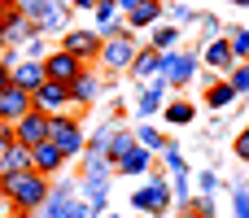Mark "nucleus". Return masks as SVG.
Wrapping results in <instances>:
<instances>
[{
  "mask_svg": "<svg viewBox=\"0 0 249 218\" xmlns=\"http://www.w3.org/2000/svg\"><path fill=\"white\" fill-rule=\"evenodd\" d=\"M13 218H31V214H22V210H13Z\"/></svg>",
  "mask_w": 249,
  "mask_h": 218,
  "instance_id": "40",
  "label": "nucleus"
},
{
  "mask_svg": "<svg viewBox=\"0 0 249 218\" xmlns=\"http://www.w3.org/2000/svg\"><path fill=\"white\" fill-rule=\"evenodd\" d=\"M201 61H206L210 70H232V66H236V57H232V44H228V39H210Z\"/></svg>",
  "mask_w": 249,
  "mask_h": 218,
  "instance_id": "16",
  "label": "nucleus"
},
{
  "mask_svg": "<svg viewBox=\"0 0 249 218\" xmlns=\"http://www.w3.org/2000/svg\"><path fill=\"white\" fill-rule=\"evenodd\" d=\"M232 4H241V9H249V0H232Z\"/></svg>",
  "mask_w": 249,
  "mask_h": 218,
  "instance_id": "39",
  "label": "nucleus"
},
{
  "mask_svg": "<svg viewBox=\"0 0 249 218\" xmlns=\"http://www.w3.org/2000/svg\"><path fill=\"white\" fill-rule=\"evenodd\" d=\"M96 92H101V83H96L88 70H83V74L70 83V96H74V101H96Z\"/></svg>",
  "mask_w": 249,
  "mask_h": 218,
  "instance_id": "23",
  "label": "nucleus"
},
{
  "mask_svg": "<svg viewBox=\"0 0 249 218\" xmlns=\"http://www.w3.org/2000/svg\"><path fill=\"white\" fill-rule=\"evenodd\" d=\"M26 52H31V61H44V35H31L26 39Z\"/></svg>",
  "mask_w": 249,
  "mask_h": 218,
  "instance_id": "31",
  "label": "nucleus"
},
{
  "mask_svg": "<svg viewBox=\"0 0 249 218\" xmlns=\"http://www.w3.org/2000/svg\"><path fill=\"white\" fill-rule=\"evenodd\" d=\"M228 44H232V57H236V61H245V57H249V31H245V26H236V31L228 35Z\"/></svg>",
  "mask_w": 249,
  "mask_h": 218,
  "instance_id": "26",
  "label": "nucleus"
},
{
  "mask_svg": "<svg viewBox=\"0 0 249 218\" xmlns=\"http://www.w3.org/2000/svg\"><path fill=\"white\" fill-rule=\"evenodd\" d=\"M131 57H136L131 31H123V35H109V39H101V61H105L109 70H127V66H131Z\"/></svg>",
  "mask_w": 249,
  "mask_h": 218,
  "instance_id": "7",
  "label": "nucleus"
},
{
  "mask_svg": "<svg viewBox=\"0 0 249 218\" xmlns=\"http://www.w3.org/2000/svg\"><path fill=\"white\" fill-rule=\"evenodd\" d=\"M131 205H136L140 214H153V218H158L166 205H171V188H166V179H149V184L131 197Z\"/></svg>",
  "mask_w": 249,
  "mask_h": 218,
  "instance_id": "9",
  "label": "nucleus"
},
{
  "mask_svg": "<svg viewBox=\"0 0 249 218\" xmlns=\"http://www.w3.org/2000/svg\"><path fill=\"white\" fill-rule=\"evenodd\" d=\"M31 101H35V109H39V114H48V118H53V114H66L74 96H70V83H53V79H44V83L31 92Z\"/></svg>",
  "mask_w": 249,
  "mask_h": 218,
  "instance_id": "3",
  "label": "nucleus"
},
{
  "mask_svg": "<svg viewBox=\"0 0 249 218\" xmlns=\"http://www.w3.org/2000/svg\"><path fill=\"white\" fill-rule=\"evenodd\" d=\"M18 9H22V13L31 17V22H39V13L48 9V0H18Z\"/></svg>",
  "mask_w": 249,
  "mask_h": 218,
  "instance_id": "29",
  "label": "nucleus"
},
{
  "mask_svg": "<svg viewBox=\"0 0 249 218\" xmlns=\"http://www.w3.org/2000/svg\"><path fill=\"white\" fill-rule=\"evenodd\" d=\"M232 101H236V87L232 83H210V92H206V105L210 109H228Z\"/></svg>",
  "mask_w": 249,
  "mask_h": 218,
  "instance_id": "21",
  "label": "nucleus"
},
{
  "mask_svg": "<svg viewBox=\"0 0 249 218\" xmlns=\"http://www.w3.org/2000/svg\"><path fill=\"white\" fill-rule=\"evenodd\" d=\"M4 87H9V61L0 57V92H4Z\"/></svg>",
  "mask_w": 249,
  "mask_h": 218,
  "instance_id": "36",
  "label": "nucleus"
},
{
  "mask_svg": "<svg viewBox=\"0 0 249 218\" xmlns=\"http://www.w3.org/2000/svg\"><path fill=\"white\" fill-rule=\"evenodd\" d=\"M0 35H4V48H18V44H26L31 35H39V31H35V22L13 4V9H4V17H0Z\"/></svg>",
  "mask_w": 249,
  "mask_h": 218,
  "instance_id": "6",
  "label": "nucleus"
},
{
  "mask_svg": "<svg viewBox=\"0 0 249 218\" xmlns=\"http://www.w3.org/2000/svg\"><path fill=\"white\" fill-rule=\"evenodd\" d=\"M48 140L61 149V157H79L88 149V140H83V131H79V122L70 114H53L48 118Z\"/></svg>",
  "mask_w": 249,
  "mask_h": 218,
  "instance_id": "2",
  "label": "nucleus"
},
{
  "mask_svg": "<svg viewBox=\"0 0 249 218\" xmlns=\"http://www.w3.org/2000/svg\"><path fill=\"white\" fill-rule=\"evenodd\" d=\"M39 218H88V205H79V201L61 188V192H48V201H44Z\"/></svg>",
  "mask_w": 249,
  "mask_h": 218,
  "instance_id": "12",
  "label": "nucleus"
},
{
  "mask_svg": "<svg viewBox=\"0 0 249 218\" xmlns=\"http://www.w3.org/2000/svg\"><path fill=\"white\" fill-rule=\"evenodd\" d=\"M96 218H118V214H96Z\"/></svg>",
  "mask_w": 249,
  "mask_h": 218,
  "instance_id": "42",
  "label": "nucleus"
},
{
  "mask_svg": "<svg viewBox=\"0 0 249 218\" xmlns=\"http://www.w3.org/2000/svg\"><path fill=\"white\" fill-rule=\"evenodd\" d=\"M83 70H88V66H83L74 52H66V48H53V52H44V74H48L53 83H74Z\"/></svg>",
  "mask_w": 249,
  "mask_h": 218,
  "instance_id": "5",
  "label": "nucleus"
},
{
  "mask_svg": "<svg viewBox=\"0 0 249 218\" xmlns=\"http://www.w3.org/2000/svg\"><path fill=\"white\" fill-rule=\"evenodd\" d=\"M0 52H4V35H0Z\"/></svg>",
  "mask_w": 249,
  "mask_h": 218,
  "instance_id": "44",
  "label": "nucleus"
},
{
  "mask_svg": "<svg viewBox=\"0 0 249 218\" xmlns=\"http://www.w3.org/2000/svg\"><path fill=\"white\" fill-rule=\"evenodd\" d=\"M26 109H35L31 92H26V87H18V83H9V87L0 92V122H9V127H13Z\"/></svg>",
  "mask_w": 249,
  "mask_h": 218,
  "instance_id": "11",
  "label": "nucleus"
},
{
  "mask_svg": "<svg viewBox=\"0 0 249 218\" xmlns=\"http://www.w3.org/2000/svg\"><path fill=\"white\" fill-rule=\"evenodd\" d=\"M232 201H236V218H249V192H245V188H236Z\"/></svg>",
  "mask_w": 249,
  "mask_h": 218,
  "instance_id": "32",
  "label": "nucleus"
},
{
  "mask_svg": "<svg viewBox=\"0 0 249 218\" xmlns=\"http://www.w3.org/2000/svg\"><path fill=\"white\" fill-rule=\"evenodd\" d=\"M158 61H162V52H158V48H144V52H136V57H131V66H127V70L144 83V79H153V74H158Z\"/></svg>",
  "mask_w": 249,
  "mask_h": 218,
  "instance_id": "18",
  "label": "nucleus"
},
{
  "mask_svg": "<svg viewBox=\"0 0 249 218\" xmlns=\"http://www.w3.org/2000/svg\"><path fill=\"white\" fill-rule=\"evenodd\" d=\"M158 74H162L166 83H175V87H179V83H188V79L197 74V61H193L188 52H175V48H171V52H162V61H158Z\"/></svg>",
  "mask_w": 249,
  "mask_h": 218,
  "instance_id": "10",
  "label": "nucleus"
},
{
  "mask_svg": "<svg viewBox=\"0 0 249 218\" xmlns=\"http://www.w3.org/2000/svg\"><path fill=\"white\" fill-rule=\"evenodd\" d=\"M0 201H4V192H0Z\"/></svg>",
  "mask_w": 249,
  "mask_h": 218,
  "instance_id": "45",
  "label": "nucleus"
},
{
  "mask_svg": "<svg viewBox=\"0 0 249 218\" xmlns=\"http://www.w3.org/2000/svg\"><path fill=\"white\" fill-rule=\"evenodd\" d=\"M162 83H166V79H162V74H153V83L140 92V101H136L140 118H144V114H158V109H162Z\"/></svg>",
  "mask_w": 249,
  "mask_h": 218,
  "instance_id": "19",
  "label": "nucleus"
},
{
  "mask_svg": "<svg viewBox=\"0 0 249 218\" xmlns=\"http://www.w3.org/2000/svg\"><path fill=\"white\" fill-rule=\"evenodd\" d=\"M0 4H4V9H9V4H18V0H0Z\"/></svg>",
  "mask_w": 249,
  "mask_h": 218,
  "instance_id": "41",
  "label": "nucleus"
},
{
  "mask_svg": "<svg viewBox=\"0 0 249 218\" xmlns=\"http://www.w3.org/2000/svg\"><path fill=\"white\" fill-rule=\"evenodd\" d=\"M162 157H166V166H171V170H188V166H184V157H179V149H175V144H166V149H162Z\"/></svg>",
  "mask_w": 249,
  "mask_h": 218,
  "instance_id": "30",
  "label": "nucleus"
},
{
  "mask_svg": "<svg viewBox=\"0 0 249 218\" xmlns=\"http://www.w3.org/2000/svg\"><path fill=\"white\" fill-rule=\"evenodd\" d=\"M114 166H118V175H144V170H149V166H153V153H149V149H140V144H136V149H131V153H127V157H118V162H114Z\"/></svg>",
  "mask_w": 249,
  "mask_h": 218,
  "instance_id": "17",
  "label": "nucleus"
},
{
  "mask_svg": "<svg viewBox=\"0 0 249 218\" xmlns=\"http://www.w3.org/2000/svg\"><path fill=\"white\" fill-rule=\"evenodd\" d=\"M236 157H245V162H249V127L236 135Z\"/></svg>",
  "mask_w": 249,
  "mask_h": 218,
  "instance_id": "35",
  "label": "nucleus"
},
{
  "mask_svg": "<svg viewBox=\"0 0 249 218\" xmlns=\"http://www.w3.org/2000/svg\"><path fill=\"white\" fill-rule=\"evenodd\" d=\"M118 13H123V9H118L114 0H96V4H92V17H96V31H109V26L118 22Z\"/></svg>",
  "mask_w": 249,
  "mask_h": 218,
  "instance_id": "22",
  "label": "nucleus"
},
{
  "mask_svg": "<svg viewBox=\"0 0 249 218\" xmlns=\"http://www.w3.org/2000/svg\"><path fill=\"white\" fill-rule=\"evenodd\" d=\"M114 4H118V9L127 13V9H131V4H140V0H114Z\"/></svg>",
  "mask_w": 249,
  "mask_h": 218,
  "instance_id": "38",
  "label": "nucleus"
},
{
  "mask_svg": "<svg viewBox=\"0 0 249 218\" xmlns=\"http://www.w3.org/2000/svg\"><path fill=\"white\" fill-rule=\"evenodd\" d=\"M9 9H13V4H9ZM0 17H4V4H0Z\"/></svg>",
  "mask_w": 249,
  "mask_h": 218,
  "instance_id": "43",
  "label": "nucleus"
},
{
  "mask_svg": "<svg viewBox=\"0 0 249 218\" xmlns=\"http://www.w3.org/2000/svg\"><path fill=\"white\" fill-rule=\"evenodd\" d=\"M228 74H232V79H228V83H232V87H236V96H241V92H249V66H245V61H236V66H232V70H228Z\"/></svg>",
  "mask_w": 249,
  "mask_h": 218,
  "instance_id": "27",
  "label": "nucleus"
},
{
  "mask_svg": "<svg viewBox=\"0 0 249 218\" xmlns=\"http://www.w3.org/2000/svg\"><path fill=\"white\" fill-rule=\"evenodd\" d=\"M175 44H179V26H158L153 31V48L158 52H171Z\"/></svg>",
  "mask_w": 249,
  "mask_h": 218,
  "instance_id": "25",
  "label": "nucleus"
},
{
  "mask_svg": "<svg viewBox=\"0 0 249 218\" xmlns=\"http://www.w3.org/2000/svg\"><path fill=\"white\" fill-rule=\"evenodd\" d=\"M175 188H179V205L188 201V170H175Z\"/></svg>",
  "mask_w": 249,
  "mask_h": 218,
  "instance_id": "33",
  "label": "nucleus"
},
{
  "mask_svg": "<svg viewBox=\"0 0 249 218\" xmlns=\"http://www.w3.org/2000/svg\"><path fill=\"white\" fill-rule=\"evenodd\" d=\"M166 122H175V127H184V122H193V105H166Z\"/></svg>",
  "mask_w": 249,
  "mask_h": 218,
  "instance_id": "28",
  "label": "nucleus"
},
{
  "mask_svg": "<svg viewBox=\"0 0 249 218\" xmlns=\"http://www.w3.org/2000/svg\"><path fill=\"white\" fill-rule=\"evenodd\" d=\"M149 218H153V214H149Z\"/></svg>",
  "mask_w": 249,
  "mask_h": 218,
  "instance_id": "46",
  "label": "nucleus"
},
{
  "mask_svg": "<svg viewBox=\"0 0 249 218\" xmlns=\"http://www.w3.org/2000/svg\"><path fill=\"white\" fill-rule=\"evenodd\" d=\"M0 192H4V201L13 210L39 214V205L48 201V175H39V170H9V175H0Z\"/></svg>",
  "mask_w": 249,
  "mask_h": 218,
  "instance_id": "1",
  "label": "nucleus"
},
{
  "mask_svg": "<svg viewBox=\"0 0 249 218\" xmlns=\"http://www.w3.org/2000/svg\"><path fill=\"white\" fill-rule=\"evenodd\" d=\"M9 144H13V127H9V122H0V157L9 153Z\"/></svg>",
  "mask_w": 249,
  "mask_h": 218,
  "instance_id": "34",
  "label": "nucleus"
},
{
  "mask_svg": "<svg viewBox=\"0 0 249 218\" xmlns=\"http://www.w3.org/2000/svg\"><path fill=\"white\" fill-rule=\"evenodd\" d=\"M61 149L53 144V140H39V144H31V170H39V175H57L61 170Z\"/></svg>",
  "mask_w": 249,
  "mask_h": 218,
  "instance_id": "14",
  "label": "nucleus"
},
{
  "mask_svg": "<svg viewBox=\"0 0 249 218\" xmlns=\"http://www.w3.org/2000/svg\"><path fill=\"white\" fill-rule=\"evenodd\" d=\"M61 48H66V52H74V57L88 66V61H96V57H101V31L66 26V31H61Z\"/></svg>",
  "mask_w": 249,
  "mask_h": 218,
  "instance_id": "4",
  "label": "nucleus"
},
{
  "mask_svg": "<svg viewBox=\"0 0 249 218\" xmlns=\"http://www.w3.org/2000/svg\"><path fill=\"white\" fill-rule=\"evenodd\" d=\"M136 144H140V149H149V153H162V149H166V135H162V131H153V127H140V131H136Z\"/></svg>",
  "mask_w": 249,
  "mask_h": 218,
  "instance_id": "24",
  "label": "nucleus"
},
{
  "mask_svg": "<svg viewBox=\"0 0 249 218\" xmlns=\"http://www.w3.org/2000/svg\"><path fill=\"white\" fill-rule=\"evenodd\" d=\"M39 140H48V114H39V109H26L18 122H13V144H39Z\"/></svg>",
  "mask_w": 249,
  "mask_h": 218,
  "instance_id": "8",
  "label": "nucleus"
},
{
  "mask_svg": "<svg viewBox=\"0 0 249 218\" xmlns=\"http://www.w3.org/2000/svg\"><path fill=\"white\" fill-rule=\"evenodd\" d=\"M131 149H136V135H131V131H109V140H105V157H109V162L127 157Z\"/></svg>",
  "mask_w": 249,
  "mask_h": 218,
  "instance_id": "20",
  "label": "nucleus"
},
{
  "mask_svg": "<svg viewBox=\"0 0 249 218\" xmlns=\"http://www.w3.org/2000/svg\"><path fill=\"white\" fill-rule=\"evenodd\" d=\"M96 0H70V9H92Z\"/></svg>",
  "mask_w": 249,
  "mask_h": 218,
  "instance_id": "37",
  "label": "nucleus"
},
{
  "mask_svg": "<svg viewBox=\"0 0 249 218\" xmlns=\"http://www.w3.org/2000/svg\"><path fill=\"white\" fill-rule=\"evenodd\" d=\"M44 79H48V74H44V61H31V57H26V61H22V57H18V61H9V83H18V87L35 92Z\"/></svg>",
  "mask_w": 249,
  "mask_h": 218,
  "instance_id": "13",
  "label": "nucleus"
},
{
  "mask_svg": "<svg viewBox=\"0 0 249 218\" xmlns=\"http://www.w3.org/2000/svg\"><path fill=\"white\" fill-rule=\"evenodd\" d=\"M158 17H162V0H140V4L127 9V31H140V26L158 22Z\"/></svg>",
  "mask_w": 249,
  "mask_h": 218,
  "instance_id": "15",
  "label": "nucleus"
}]
</instances>
